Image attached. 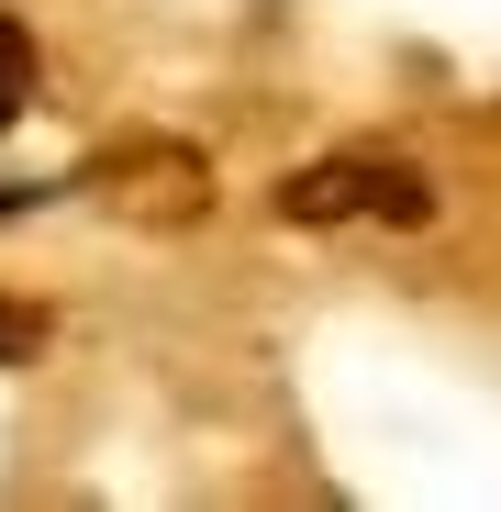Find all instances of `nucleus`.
Instances as JSON below:
<instances>
[{
  "label": "nucleus",
  "mask_w": 501,
  "mask_h": 512,
  "mask_svg": "<svg viewBox=\"0 0 501 512\" xmlns=\"http://www.w3.org/2000/svg\"><path fill=\"white\" fill-rule=\"evenodd\" d=\"M290 212L301 223H424L435 190H424V167H401V156H334V167H301L290 179Z\"/></svg>",
  "instance_id": "f257e3e1"
},
{
  "label": "nucleus",
  "mask_w": 501,
  "mask_h": 512,
  "mask_svg": "<svg viewBox=\"0 0 501 512\" xmlns=\"http://www.w3.org/2000/svg\"><path fill=\"white\" fill-rule=\"evenodd\" d=\"M23 101H34V45H23V23L0 12V134L23 123Z\"/></svg>",
  "instance_id": "f03ea898"
},
{
  "label": "nucleus",
  "mask_w": 501,
  "mask_h": 512,
  "mask_svg": "<svg viewBox=\"0 0 501 512\" xmlns=\"http://www.w3.org/2000/svg\"><path fill=\"white\" fill-rule=\"evenodd\" d=\"M34 346V312H12V301H0V357H23Z\"/></svg>",
  "instance_id": "7ed1b4c3"
}]
</instances>
